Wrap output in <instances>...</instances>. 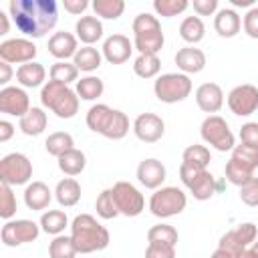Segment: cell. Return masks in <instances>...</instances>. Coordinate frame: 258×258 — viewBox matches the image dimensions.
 I'll return each mask as SVG.
<instances>
[{"mask_svg": "<svg viewBox=\"0 0 258 258\" xmlns=\"http://www.w3.org/2000/svg\"><path fill=\"white\" fill-rule=\"evenodd\" d=\"M8 12L16 28L32 38H42L58 20V6L54 0H10Z\"/></svg>", "mask_w": 258, "mask_h": 258, "instance_id": "1", "label": "cell"}, {"mask_svg": "<svg viewBox=\"0 0 258 258\" xmlns=\"http://www.w3.org/2000/svg\"><path fill=\"white\" fill-rule=\"evenodd\" d=\"M71 240L79 254L105 250L111 242L109 230L101 226L91 214H79L71 224Z\"/></svg>", "mask_w": 258, "mask_h": 258, "instance_id": "2", "label": "cell"}, {"mask_svg": "<svg viewBox=\"0 0 258 258\" xmlns=\"http://www.w3.org/2000/svg\"><path fill=\"white\" fill-rule=\"evenodd\" d=\"M79 95L69 85L48 81L40 89V103L50 109L58 119H73L79 113Z\"/></svg>", "mask_w": 258, "mask_h": 258, "instance_id": "3", "label": "cell"}, {"mask_svg": "<svg viewBox=\"0 0 258 258\" xmlns=\"http://www.w3.org/2000/svg\"><path fill=\"white\" fill-rule=\"evenodd\" d=\"M133 46L139 50V54H157L163 48V30L157 20V16L149 12H141L133 20Z\"/></svg>", "mask_w": 258, "mask_h": 258, "instance_id": "4", "label": "cell"}, {"mask_svg": "<svg viewBox=\"0 0 258 258\" xmlns=\"http://www.w3.org/2000/svg\"><path fill=\"white\" fill-rule=\"evenodd\" d=\"M153 93L161 103H179L191 93V79L183 73H165L153 83Z\"/></svg>", "mask_w": 258, "mask_h": 258, "instance_id": "5", "label": "cell"}, {"mask_svg": "<svg viewBox=\"0 0 258 258\" xmlns=\"http://www.w3.org/2000/svg\"><path fill=\"white\" fill-rule=\"evenodd\" d=\"M187 206V198L179 187L167 185V187H159L153 191L151 200H149V212L155 218H171L177 216L185 210Z\"/></svg>", "mask_w": 258, "mask_h": 258, "instance_id": "6", "label": "cell"}, {"mask_svg": "<svg viewBox=\"0 0 258 258\" xmlns=\"http://www.w3.org/2000/svg\"><path fill=\"white\" fill-rule=\"evenodd\" d=\"M200 133H202V139L218 151H232L236 147L234 145V133L230 131L226 119L220 115H208L202 121Z\"/></svg>", "mask_w": 258, "mask_h": 258, "instance_id": "7", "label": "cell"}, {"mask_svg": "<svg viewBox=\"0 0 258 258\" xmlns=\"http://www.w3.org/2000/svg\"><path fill=\"white\" fill-rule=\"evenodd\" d=\"M32 177V163L24 153H8L0 159V181L8 185L28 183Z\"/></svg>", "mask_w": 258, "mask_h": 258, "instance_id": "8", "label": "cell"}, {"mask_svg": "<svg viewBox=\"0 0 258 258\" xmlns=\"http://www.w3.org/2000/svg\"><path fill=\"white\" fill-rule=\"evenodd\" d=\"M113 200L117 204L119 214L127 216V218H135L145 210V198L143 194L129 181H117L113 187Z\"/></svg>", "mask_w": 258, "mask_h": 258, "instance_id": "9", "label": "cell"}, {"mask_svg": "<svg viewBox=\"0 0 258 258\" xmlns=\"http://www.w3.org/2000/svg\"><path fill=\"white\" fill-rule=\"evenodd\" d=\"M38 234H40V224H36L32 220H8L0 230L2 244L8 248H16L20 244L34 242L38 238Z\"/></svg>", "mask_w": 258, "mask_h": 258, "instance_id": "10", "label": "cell"}, {"mask_svg": "<svg viewBox=\"0 0 258 258\" xmlns=\"http://www.w3.org/2000/svg\"><path fill=\"white\" fill-rule=\"evenodd\" d=\"M256 234H258L256 224L244 222V224L236 226L234 230L226 232V234L220 238L218 248H220V250H226V252L232 254V256H240L244 250H248V248L256 242Z\"/></svg>", "mask_w": 258, "mask_h": 258, "instance_id": "11", "label": "cell"}, {"mask_svg": "<svg viewBox=\"0 0 258 258\" xmlns=\"http://www.w3.org/2000/svg\"><path fill=\"white\" fill-rule=\"evenodd\" d=\"M228 107L238 117H248L258 109V89L254 85H238L228 93Z\"/></svg>", "mask_w": 258, "mask_h": 258, "instance_id": "12", "label": "cell"}, {"mask_svg": "<svg viewBox=\"0 0 258 258\" xmlns=\"http://www.w3.org/2000/svg\"><path fill=\"white\" fill-rule=\"evenodd\" d=\"M34 56H36V46L28 38H8L0 42V58L8 64L12 62L26 64L32 62Z\"/></svg>", "mask_w": 258, "mask_h": 258, "instance_id": "13", "label": "cell"}, {"mask_svg": "<svg viewBox=\"0 0 258 258\" xmlns=\"http://www.w3.org/2000/svg\"><path fill=\"white\" fill-rule=\"evenodd\" d=\"M30 99L22 87H4L0 89V113L12 117H24L30 111Z\"/></svg>", "mask_w": 258, "mask_h": 258, "instance_id": "14", "label": "cell"}, {"mask_svg": "<svg viewBox=\"0 0 258 258\" xmlns=\"http://www.w3.org/2000/svg\"><path fill=\"white\" fill-rule=\"evenodd\" d=\"M133 133L143 143H155L165 133V123L155 113H141L133 121Z\"/></svg>", "mask_w": 258, "mask_h": 258, "instance_id": "15", "label": "cell"}, {"mask_svg": "<svg viewBox=\"0 0 258 258\" xmlns=\"http://www.w3.org/2000/svg\"><path fill=\"white\" fill-rule=\"evenodd\" d=\"M133 50V42L125 34H111L103 42V58L111 64H123L129 60Z\"/></svg>", "mask_w": 258, "mask_h": 258, "instance_id": "16", "label": "cell"}, {"mask_svg": "<svg viewBox=\"0 0 258 258\" xmlns=\"http://www.w3.org/2000/svg\"><path fill=\"white\" fill-rule=\"evenodd\" d=\"M165 165L155 157H147L137 165V179L147 189H159L165 181Z\"/></svg>", "mask_w": 258, "mask_h": 258, "instance_id": "17", "label": "cell"}, {"mask_svg": "<svg viewBox=\"0 0 258 258\" xmlns=\"http://www.w3.org/2000/svg\"><path fill=\"white\" fill-rule=\"evenodd\" d=\"M196 103L204 113H218L224 105V91L218 83H204L196 89Z\"/></svg>", "mask_w": 258, "mask_h": 258, "instance_id": "18", "label": "cell"}, {"mask_svg": "<svg viewBox=\"0 0 258 258\" xmlns=\"http://www.w3.org/2000/svg\"><path fill=\"white\" fill-rule=\"evenodd\" d=\"M77 50H79L77 36L67 30H58L48 38V52L58 60H67V58L75 56Z\"/></svg>", "mask_w": 258, "mask_h": 258, "instance_id": "19", "label": "cell"}, {"mask_svg": "<svg viewBox=\"0 0 258 258\" xmlns=\"http://www.w3.org/2000/svg\"><path fill=\"white\" fill-rule=\"evenodd\" d=\"M173 60H175L177 69L183 75H196V73H202L206 69V54H204V50L194 48V46L179 48L175 52V58Z\"/></svg>", "mask_w": 258, "mask_h": 258, "instance_id": "20", "label": "cell"}, {"mask_svg": "<svg viewBox=\"0 0 258 258\" xmlns=\"http://www.w3.org/2000/svg\"><path fill=\"white\" fill-rule=\"evenodd\" d=\"M50 200H52V191L48 189V185L44 181H32L24 189V204L32 212L46 210Z\"/></svg>", "mask_w": 258, "mask_h": 258, "instance_id": "21", "label": "cell"}, {"mask_svg": "<svg viewBox=\"0 0 258 258\" xmlns=\"http://www.w3.org/2000/svg\"><path fill=\"white\" fill-rule=\"evenodd\" d=\"M214 28L222 38H232L240 32L242 18L238 16V12L234 8H222V10H218V14L214 18Z\"/></svg>", "mask_w": 258, "mask_h": 258, "instance_id": "22", "label": "cell"}, {"mask_svg": "<svg viewBox=\"0 0 258 258\" xmlns=\"http://www.w3.org/2000/svg\"><path fill=\"white\" fill-rule=\"evenodd\" d=\"M77 38L85 42V46H93L103 36V24L97 16H81L75 24Z\"/></svg>", "mask_w": 258, "mask_h": 258, "instance_id": "23", "label": "cell"}, {"mask_svg": "<svg viewBox=\"0 0 258 258\" xmlns=\"http://www.w3.org/2000/svg\"><path fill=\"white\" fill-rule=\"evenodd\" d=\"M54 198L62 208H73L81 200V183L75 177H64L54 187Z\"/></svg>", "mask_w": 258, "mask_h": 258, "instance_id": "24", "label": "cell"}, {"mask_svg": "<svg viewBox=\"0 0 258 258\" xmlns=\"http://www.w3.org/2000/svg\"><path fill=\"white\" fill-rule=\"evenodd\" d=\"M46 77V69L40 64V62H26V64H20L16 69V81L22 85V87H28V89H34V87H40L42 81Z\"/></svg>", "mask_w": 258, "mask_h": 258, "instance_id": "25", "label": "cell"}, {"mask_svg": "<svg viewBox=\"0 0 258 258\" xmlns=\"http://www.w3.org/2000/svg\"><path fill=\"white\" fill-rule=\"evenodd\" d=\"M46 113L40 109V107H32L22 119H20V131L28 137H36L40 135L44 129H46Z\"/></svg>", "mask_w": 258, "mask_h": 258, "instance_id": "26", "label": "cell"}, {"mask_svg": "<svg viewBox=\"0 0 258 258\" xmlns=\"http://www.w3.org/2000/svg\"><path fill=\"white\" fill-rule=\"evenodd\" d=\"M216 177L208 171V169H204L191 183H189V194L194 196V200H198V202H206V200H210L214 194H216Z\"/></svg>", "mask_w": 258, "mask_h": 258, "instance_id": "27", "label": "cell"}, {"mask_svg": "<svg viewBox=\"0 0 258 258\" xmlns=\"http://www.w3.org/2000/svg\"><path fill=\"white\" fill-rule=\"evenodd\" d=\"M85 165H87V157H85V153H83L81 149H77V147L69 149L67 153H62V155L58 157V169H60L64 175H69V177L79 175V173L85 169Z\"/></svg>", "mask_w": 258, "mask_h": 258, "instance_id": "28", "label": "cell"}, {"mask_svg": "<svg viewBox=\"0 0 258 258\" xmlns=\"http://www.w3.org/2000/svg\"><path fill=\"white\" fill-rule=\"evenodd\" d=\"M230 161H234L242 171L254 175V169L258 167V149L240 143V145H236V147L232 149Z\"/></svg>", "mask_w": 258, "mask_h": 258, "instance_id": "29", "label": "cell"}, {"mask_svg": "<svg viewBox=\"0 0 258 258\" xmlns=\"http://www.w3.org/2000/svg\"><path fill=\"white\" fill-rule=\"evenodd\" d=\"M73 62L79 71H85V73H93L101 67L103 62V52H99L95 46H83L77 50V54L73 56Z\"/></svg>", "mask_w": 258, "mask_h": 258, "instance_id": "30", "label": "cell"}, {"mask_svg": "<svg viewBox=\"0 0 258 258\" xmlns=\"http://www.w3.org/2000/svg\"><path fill=\"white\" fill-rule=\"evenodd\" d=\"M111 115H113V109H111L109 105L97 103V105H93V107L87 111V119H85V121H87V127H89L91 131L103 135V131H105V127H107Z\"/></svg>", "mask_w": 258, "mask_h": 258, "instance_id": "31", "label": "cell"}, {"mask_svg": "<svg viewBox=\"0 0 258 258\" xmlns=\"http://www.w3.org/2000/svg\"><path fill=\"white\" fill-rule=\"evenodd\" d=\"M73 147H75V139H73V135L67 133V131H54V133H50V135L46 137V141H44L46 153H48V155H54L56 159H58L62 153H67L69 149H73Z\"/></svg>", "mask_w": 258, "mask_h": 258, "instance_id": "32", "label": "cell"}, {"mask_svg": "<svg viewBox=\"0 0 258 258\" xmlns=\"http://www.w3.org/2000/svg\"><path fill=\"white\" fill-rule=\"evenodd\" d=\"M67 226H69V218L62 210H48L40 216V228L50 236H60Z\"/></svg>", "mask_w": 258, "mask_h": 258, "instance_id": "33", "label": "cell"}, {"mask_svg": "<svg viewBox=\"0 0 258 258\" xmlns=\"http://www.w3.org/2000/svg\"><path fill=\"white\" fill-rule=\"evenodd\" d=\"M179 36L189 44L200 42L206 36V26H204L202 18L200 16H185L179 24Z\"/></svg>", "mask_w": 258, "mask_h": 258, "instance_id": "34", "label": "cell"}, {"mask_svg": "<svg viewBox=\"0 0 258 258\" xmlns=\"http://www.w3.org/2000/svg\"><path fill=\"white\" fill-rule=\"evenodd\" d=\"M127 133H129V117L123 111L113 109V115H111L105 131H103V137L117 141V139H123Z\"/></svg>", "mask_w": 258, "mask_h": 258, "instance_id": "35", "label": "cell"}, {"mask_svg": "<svg viewBox=\"0 0 258 258\" xmlns=\"http://www.w3.org/2000/svg\"><path fill=\"white\" fill-rule=\"evenodd\" d=\"M133 71L141 79H153L161 71V60L157 54H139L133 62Z\"/></svg>", "mask_w": 258, "mask_h": 258, "instance_id": "36", "label": "cell"}, {"mask_svg": "<svg viewBox=\"0 0 258 258\" xmlns=\"http://www.w3.org/2000/svg\"><path fill=\"white\" fill-rule=\"evenodd\" d=\"M103 91H105V85L99 77L89 75V77H83L81 81H77V95L83 101H95L103 95Z\"/></svg>", "mask_w": 258, "mask_h": 258, "instance_id": "37", "label": "cell"}, {"mask_svg": "<svg viewBox=\"0 0 258 258\" xmlns=\"http://www.w3.org/2000/svg\"><path fill=\"white\" fill-rule=\"evenodd\" d=\"M181 161L206 169V167L210 165V161H212V155H210V149H208L206 145H198V143H194V145H187V147L183 149V153H181Z\"/></svg>", "mask_w": 258, "mask_h": 258, "instance_id": "38", "label": "cell"}, {"mask_svg": "<svg viewBox=\"0 0 258 258\" xmlns=\"http://www.w3.org/2000/svg\"><path fill=\"white\" fill-rule=\"evenodd\" d=\"M77 248L71 240V236H54L48 244V258H77Z\"/></svg>", "mask_w": 258, "mask_h": 258, "instance_id": "39", "label": "cell"}, {"mask_svg": "<svg viewBox=\"0 0 258 258\" xmlns=\"http://www.w3.org/2000/svg\"><path fill=\"white\" fill-rule=\"evenodd\" d=\"M77 79H79V69L75 67V62L56 60V62L50 67V81L69 85V83H73V81H77Z\"/></svg>", "mask_w": 258, "mask_h": 258, "instance_id": "40", "label": "cell"}, {"mask_svg": "<svg viewBox=\"0 0 258 258\" xmlns=\"http://www.w3.org/2000/svg\"><path fill=\"white\" fill-rule=\"evenodd\" d=\"M177 230L169 224H155L147 230V242H161V244H169L175 246L177 244Z\"/></svg>", "mask_w": 258, "mask_h": 258, "instance_id": "41", "label": "cell"}, {"mask_svg": "<svg viewBox=\"0 0 258 258\" xmlns=\"http://www.w3.org/2000/svg\"><path fill=\"white\" fill-rule=\"evenodd\" d=\"M93 10L101 18L115 20V18H119L123 14L125 2L123 0H93Z\"/></svg>", "mask_w": 258, "mask_h": 258, "instance_id": "42", "label": "cell"}, {"mask_svg": "<svg viewBox=\"0 0 258 258\" xmlns=\"http://www.w3.org/2000/svg\"><path fill=\"white\" fill-rule=\"evenodd\" d=\"M95 210H97V216L103 218V220H113L119 216V210H117V204L113 200V191L111 189H103L95 202Z\"/></svg>", "mask_w": 258, "mask_h": 258, "instance_id": "43", "label": "cell"}, {"mask_svg": "<svg viewBox=\"0 0 258 258\" xmlns=\"http://www.w3.org/2000/svg\"><path fill=\"white\" fill-rule=\"evenodd\" d=\"M189 6L187 0H153V10L163 16V18H171L181 14L185 8Z\"/></svg>", "mask_w": 258, "mask_h": 258, "instance_id": "44", "label": "cell"}, {"mask_svg": "<svg viewBox=\"0 0 258 258\" xmlns=\"http://www.w3.org/2000/svg\"><path fill=\"white\" fill-rule=\"evenodd\" d=\"M14 214H16V196L12 191V185L2 183L0 185V218L8 222Z\"/></svg>", "mask_w": 258, "mask_h": 258, "instance_id": "45", "label": "cell"}, {"mask_svg": "<svg viewBox=\"0 0 258 258\" xmlns=\"http://www.w3.org/2000/svg\"><path fill=\"white\" fill-rule=\"evenodd\" d=\"M226 179L232 183V185H238V187H242L246 181H250L254 175H250V173H246V171H242L234 161H228L226 163Z\"/></svg>", "mask_w": 258, "mask_h": 258, "instance_id": "46", "label": "cell"}, {"mask_svg": "<svg viewBox=\"0 0 258 258\" xmlns=\"http://www.w3.org/2000/svg\"><path fill=\"white\" fill-rule=\"evenodd\" d=\"M240 200L250 208L258 206V177H252L240 187Z\"/></svg>", "mask_w": 258, "mask_h": 258, "instance_id": "47", "label": "cell"}, {"mask_svg": "<svg viewBox=\"0 0 258 258\" xmlns=\"http://www.w3.org/2000/svg\"><path fill=\"white\" fill-rule=\"evenodd\" d=\"M240 141L242 145L258 149V121H248L240 129Z\"/></svg>", "mask_w": 258, "mask_h": 258, "instance_id": "48", "label": "cell"}, {"mask_svg": "<svg viewBox=\"0 0 258 258\" xmlns=\"http://www.w3.org/2000/svg\"><path fill=\"white\" fill-rule=\"evenodd\" d=\"M145 258H175V246L161 244V242H149L145 250Z\"/></svg>", "mask_w": 258, "mask_h": 258, "instance_id": "49", "label": "cell"}, {"mask_svg": "<svg viewBox=\"0 0 258 258\" xmlns=\"http://www.w3.org/2000/svg\"><path fill=\"white\" fill-rule=\"evenodd\" d=\"M244 32L250 38H258V6H252L244 16Z\"/></svg>", "mask_w": 258, "mask_h": 258, "instance_id": "50", "label": "cell"}, {"mask_svg": "<svg viewBox=\"0 0 258 258\" xmlns=\"http://www.w3.org/2000/svg\"><path fill=\"white\" fill-rule=\"evenodd\" d=\"M202 171H204L202 167H196V165H189V163H183V161H181V165H179V177H181V183H183L185 187H189V183H191Z\"/></svg>", "mask_w": 258, "mask_h": 258, "instance_id": "51", "label": "cell"}, {"mask_svg": "<svg viewBox=\"0 0 258 258\" xmlns=\"http://www.w3.org/2000/svg\"><path fill=\"white\" fill-rule=\"evenodd\" d=\"M191 6L198 12V16H210L218 10V0H194Z\"/></svg>", "mask_w": 258, "mask_h": 258, "instance_id": "52", "label": "cell"}, {"mask_svg": "<svg viewBox=\"0 0 258 258\" xmlns=\"http://www.w3.org/2000/svg\"><path fill=\"white\" fill-rule=\"evenodd\" d=\"M62 6H64V10L71 12V14H83V12L87 10L89 2H87V0H62Z\"/></svg>", "mask_w": 258, "mask_h": 258, "instance_id": "53", "label": "cell"}, {"mask_svg": "<svg viewBox=\"0 0 258 258\" xmlns=\"http://www.w3.org/2000/svg\"><path fill=\"white\" fill-rule=\"evenodd\" d=\"M12 135H14V125H12L10 121L2 119V121H0V143H6Z\"/></svg>", "mask_w": 258, "mask_h": 258, "instance_id": "54", "label": "cell"}, {"mask_svg": "<svg viewBox=\"0 0 258 258\" xmlns=\"http://www.w3.org/2000/svg\"><path fill=\"white\" fill-rule=\"evenodd\" d=\"M10 79H12V67L2 60V62H0V85H2V89L8 87Z\"/></svg>", "mask_w": 258, "mask_h": 258, "instance_id": "55", "label": "cell"}, {"mask_svg": "<svg viewBox=\"0 0 258 258\" xmlns=\"http://www.w3.org/2000/svg\"><path fill=\"white\" fill-rule=\"evenodd\" d=\"M8 28H10V22H8V16L0 10V36L8 34Z\"/></svg>", "mask_w": 258, "mask_h": 258, "instance_id": "56", "label": "cell"}, {"mask_svg": "<svg viewBox=\"0 0 258 258\" xmlns=\"http://www.w3.org/2000/svg\"><path fill=\"white\" fill-rule=\"evenodd\" d=\"M242 256V254H240ZM240 256H232V254H228L226 250H220V248H216L214 250V254L210 256V258H240Z\"/></svg>", "mask_w": 258, "mask_h": 258, "instance_id": "57", "label": "cell"}, {"mask_svg": "<svg viewBox=\"0 0 258 258\" xmlns=\"http://www.w3.org/2000/svg\"><path fill=\"white\" fill-rule=\"evenodd\" d=\"M234 6H242V8H246V6H252L254 4V0H230Z\"/></svg>", "mask_w": 258, "mask_h": 258, "instance_id": "58", "label": "cell"}, {"mask_svg": "<svg viewBox=\"0 0 258 258\" xmlns=\"http://www.w3.org/2000/svg\"><path fill=\"white\" fill-rule=\"evenodd\" d=\"M250 250H252V252H254V254L258 256V240H256V242H254V244L250 246Z\"/></svg>", "mask_w": 258, "mask_h": 258, "instance_id": "59", "label": "cell"}]
</instances>
